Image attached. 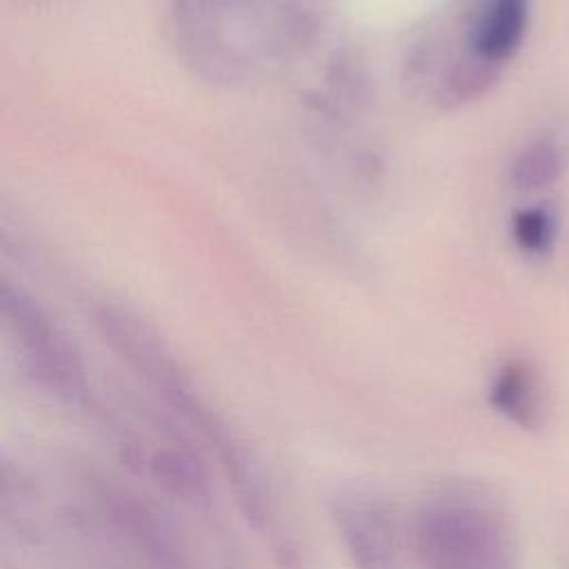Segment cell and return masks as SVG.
<instances>
[{"label": "cell", "mask_w": 569, "mask_h": 569, "mask_svg": "<svg viewBox=\"0 0 569 569\" xmlns=\"http://www.w3.org/2000/svg\"><path fill=\"white\" fill-rule=\"evenodd\" d=\"M96 322L107 345L164 405L176 422L216 453L247 518L258 522L271 516L276 509L273 498L251 449L202 396L164 340L144 320L122 307H100Z\"/></svg>", "instance_id": "cell-1"}, {"label": "cell", "mask_w": 569, "mask_h": 569, "mask_svg": "<svg viewBox=\"0 0 569 569\" xmlns=\"http://www.w3.org/2000/svg\"><path fill=\"white\" fill-rule=\"evenodd\" d=\"M413 547L425 569H516L502 511L465 485L442 487L422 500L413 518Z\"/></svg>", "instance_id": "cell-2"}, {"label": "cell", "mask_w": 569, "mask_h": 569, "mask_svg": "<svg viewBox=\"0 0 569 569\" xmlns=\"http://www.w3.org/2000/svg\"><path fill=\"white\" fill-rule=\"evenodd\" d=\"M2 318L29 378L64 402H82L87 376L67 336L27 296L2 287Z\"/></svg>", "instance_id": "cell-3"}, {"label": "cell", "mask_w": 569, "mask_h": 569, "mask_svg": "<svg viewBox=\"0 0 569 569\" xmlns=\"http://www.w3.org/2000/svg\"><path fill=\"white\" fill-rule=\"evenodd\" d=\"M89 480L102 513L147 569H196L182 538L160 509L111 478Z\"/></svg>", "instance_id": "cell-4"}, {"label": "cell", "mask_w": 569, "mask_h": 569, "mask_svg": "<svg viewBox=\"0 0 569 569\" xmlns=\"http://www.w3.org/2000/svg\"><path fill=\"white\" fill-rule=\"evenodd\" d=\"M331 520L356 569H402V531L382 498L367 491L340 493Z\"/></svg>", "instance_id": "cell-5"}, {"label": "cell", "mask_w": 569, "mask_h": 569, "mask_svg": "<svg viewBox=\"0 0 569 569\" xmlns=\"http://www.w3.org/2000/svg\"><path fill=\"white\" fill-rule=\"evenodd\" d=\"M527 20L529 0H485L469 33L471 53L498 67L518 51Z\"/></svg>", "instance_id": "cell-6"}, {"label": "cell", "mask_w": 569, "mask_h": 569, "mask_svg": "<svg viewBox=\"0 0 569 569\" xmlns=\"http://www.w3.org/2000/svg\"><path fill=\"white\" fill-rule=\"evenodd\" d=\"M144 469L169 493L196 502L209 496V482L198 458L180 445H158L147 451Z\"/></svg>", "instance_id": "cell-7"}, {"label": "cell", "mask_w": 569, "mask_h": 569, "mask_svg": "<svg viewBox=\"0 0 569 569\" xmlns=\"http://www.w3.org/2000/svg\"><path fill=\"white\" fill-rule=\"evenodd\" d=\"M491 407L518 427L531 429L538 425L540 400L531 371L522 362H505L489 387Z\"/></svg>", "instance_id": "cell-8"}, {"label": "cell", "mask_w": 569, "mask_h": 569, "mask_svg": "<svg viewBox=\"0 0 569 569\" xmlns=\"http://www.w3.org/2000/svg\"><path fill=\"white\" fill-rule=\"evenodd\" d=\"M562 149L551 138H538L520 151L511 167V180L518 189L536 191L549 187L562 173Z\"/></svg>", "instance_id": "cell-9"}, {"label": "cell", "mask_w": 569, "mask_h": 569, "mask_svg": "<svg viewBox=\"0 0 569 569\" xmlns=\"http://www.w3.org/2000/svg\"><path fill=\"white\" fill-rule=\"evenodd\" d=\"M516 244L527 253H545L553 244L556 224L547 207L520 209L511 220Z\"/></svg>", "instance_id": "cell-10"}]
</instances>
